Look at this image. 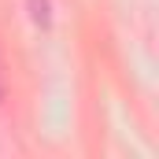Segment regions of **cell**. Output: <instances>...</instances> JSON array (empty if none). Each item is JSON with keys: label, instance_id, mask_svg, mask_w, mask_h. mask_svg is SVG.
Wrapping results in <instances>:
<instances>
[{"label": "cell", "instance_id": "obj_1", "mask_svg": "<svg viewBox=\"0 0 159 159\" xmlns=\"http://www.w3.org/2000/svg\"><path fill=\"white\" fill-rule=\"evenodd\" d=\"M30 19L37 26H48L52 22V11H48V0H30Z\"/></svg>", "mask_w": 159, "mask_h": 159}]
</instances>
